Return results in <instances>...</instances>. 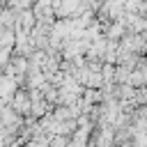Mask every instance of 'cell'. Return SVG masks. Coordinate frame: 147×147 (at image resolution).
Segmentation results:
<instances>
[{"instance_id": "6da1fadb", "label": "cell", "mask_w": 147, "mask_h": 147, "mask_svg": "<svg viewBox=\"0 0 147 147\" xmlns=\"http://www.w3.org/2000/svg\"><path fill=\"white\" fill-rule=\"evenodd\" d=\"M11 108H14L18 115H28L30 108H32V99H30V94H28V92H16V94L11 96Z\"/></svg>"}]
</instances>
